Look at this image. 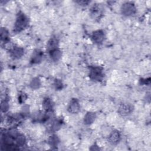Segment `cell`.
Masks as SVG:
<instances>
[{
	"mask_svg": "<svg viewBox=\"0 0 151 151\" xmlns=\"http://www.w3.org/2000/svg\"><path fill=\"white\" fill-rule=\"evenodd\" d=\"M28 20L27 17L22 13L18 14L14 25V28L15 31L19 32L23 30L28 25Z\"/></svg>",
	"mask_w": 151,
	"mask_h": 151,
	"instance_id": "1",
	"label": "cell"
},
{
	"mask_svg": "<svg viewBox=\"0 0 151 151\" xmlns=\"http://www.w3.org/2000/svg\"><path fill=\"white\" fill-rule=\"evenodd\" d=\"M89 77L94 81H101L103 77L102 68L97 66L91 67L89 71Z\"/></svg>",
	"mask_w": 151,
	"mask_h": 151,
	"instance_id": "2",
	"label": "cell"
},
{
	"mask_svg": "<svg viewBox=\"0 0 151 151\" xmlns=\"http://www.w3.org/2000/svg\"><path fill=\"white\" fill-rule=\"evenodd\" d=\"M122 14L124 16L129 17L133 15L136 12V7L134 4L131 2H125L120 7Z\"/></svg>",
	"mask_w": 151,
	"mask_h": 151,
	"instance_id": "3",
	"label": "cell"
},
{
	"mask_svg": "<svg viewBox=\"0 0 151 151\" xmlns=\"http://www.w3.org/2000/svg\"><path fill=\"white\" fill-rule=\"evenodd\" d=\"M80 110V104L78 100L76 99H73L71 100L68 106V111L72 114H77Z\"/></svg>",
	"mask_w": 151,
	"mask_h": 151,
	"instance_id": "4",
	"label": "cell"
},
{
	"mask_svg": "<svg viewBox=\"0 0 151 151\" xmlns=\"http://www.w3.org/2000/svg\"><path fill=\"white\" fill-rule=\"evenodd\" d=\"M121 139V134L117 130H112L109 135L108 136V140L110 143L111 145H116L117 144Z\"/></svg>",
	"mask_w": 151,
	"mask_h": 151,
	"instance_id": "5",
	"label": "cell"
},
{
	"mask_svg": "<svg viewBox=\"0 0 151 151\" xmlns=\"http://www.w3.org/2000/svg\"><path fill=\"white\" fill-rule=\"evenodd\" d=\"M104 38H105V35H104V32L100 29L95 31L91 35L92 41L96 44L101 43L104 41Z\"/></svg>",
	"mask_w": 151,
	"mask_h": 151,
	"instance_id": "6",
	"label": "cell"
},
{
	"mask_svg": "<svg viewBox=\"0 0 151 151\" xmlns=\"http://www.w3.org/2000/svg\"><path fill=\"white\" fill-rule=\"evenodd\" d=\"M24 53V49L19 47H13V48L10 50V55L14 59L20 58L22 57Z\"/></svg>",
	"mask_w": 151,
	"mask_h": 151,
	"instance_id": "7",
	"label": "cell"
},
{
	"mask_svg": "<svg viewBox=\"0 0 151 151\" xmlns=\"http://www.w3.org/2000/svg\"><path fill=\"white\" fill-rule=\"evenodd\" d=\"M43 53L39 50H35L31 57V63L32 64H38L42 59Z\"/></svg>",
	"mask_w": 151,
	"mask_h": 151,
	"instance_id": "8",
	"label": "cell"
},
{
	"mask_svg": "<svg viewBox=\"0 0 151 151\" xmlns=\"http://www.w3.org/2000/svg\"><path fill=\"white\" fill-rule=\"evenodd\" d=\"M132 111V106L128 104H122L120 106L118 109L119 113L122 116L129 115Z\"/></svg>",
	"mask_w": 151,
	"mask_h": 151,
	"instance_id": "9",
	"label": "cell"
},
{
	"mask_svg": "<svg viewBox=\"0 0 151 151\" xmlns=\"http://www.w3.org/2000/svg\"><path fill=\"white\" fill-rule=\"evenodd\" d=\"M96 119V114L92 111L87 112L84 117V122L86 124H92Z\"/></svg>",
	"mask_w": 151,
	"mask_h": 151,
	"instance_id": "10",
	"label": "cell"
},
{
	"mask_svg": "<svg viewBox=\"0 0 151 151\" xmlns=\"http://www.w3.org/2000/svg\"><path fill=\"white\" fill-rule=\"evenodd\" d=\"M50 56L52 60L54 61H57L61 58L62 52L59 49L56 48L54 50L50 51Z\"/></svg>",
	"mask_w": 151,
	"mask_h": 151,
	"instance_id": "11",
	"label": "cell"
},
{
	"mask_svg": "<svg viewBox=\"0 0 151 151\" xmlns=\"http://www.w3.org/2000/svg\"><path fill=\"white\" fill-rule=\"evenodd\" d=\"M42 106L43 109L47 111H50L52 110L53 107V104L51 100L48 97L44 99L42 101Z\"/></svg>",
	"mask_w": 151,
	"mask_h": 151,
	"instance_id": "12",
	"label": "cell"
},
{
	"mask_svg": "<svg viewBox=\"0 0 151 151\" xmlns=\"http://www.w3.org/2000/svg\"><path fill=\"white\" fill-rule=\"evenodd\" d=\"M58 45V41L55 38H51L47 43V49L50 51L57 48Z\"/></svg>",
	"mask_w": 151,
	"mask_h": 151,
	"instance_id": "13",
	"label": "cell"
},
{
	"mask_svg": "<svg viewBox=\"0 0 151 151\" xmlns=\"http://www.w3.org/2000/svg\"><path fill=\"white\" fill-rule=\"evenodd\" d=\"M29 86L32 89L37 90L41 86V81L38 77H35L31 81Z\"/></svg>",
	"mask_w": 151,
	"mask_h": 151,
	"instance_id": "14",
	"label": "cell"
},
{
	"mask_svg": "<svg viewBox=\"0 0 151 151\" xmlns=\"http://www.w3.org/2000/svg\"><path fill=\"white\" fill-rule=\"evenodd\" d=\"M15 139V142L18 146H22L26 142L25 137L22 134H18Z\"/></svg>",
	"mask_w": 151,
	"mask_h": 151,
	"instance_id": "15",
	"label": "cell"
},
{
	"mask_svg": "<svg viewBox=\"0 0 151 151\" xmlns=\"http://www.w3.org/2000/svg\"><path fill=\"white\" fill-rule=\"evenodd\" d=\"M1 40L5 42H8V31L5 28H2L1 30Z\"/></svg>",
	"mask_w": 151,
	"mask_h": 151,
	"instance_id": "16",
	"label": "cell"
},
{
	"mask_svg": "<svg viewBox=\"0 0 151 151\" xmlns=\"http://www.w3.org/2000/svg\"><path fill=\"white\" fill-rule=\"evenodd\" d=\"M48 142L51 146H57L59 143V139L56 135H52L50 137Z\"/></svg>",
	"mask_w": 151,
	"mask_h": 151,
	"instance_id": "17",
	"label": "cell"
},
{
	"mask_svg": "<svg viewBox=\"0 0 151 151\" xmlns=\"http://www.w3.org/2000/svg\"><path fill=\"white\" fill-rule=\"evenodd\" d=\"M9 104H8V102L4 100L3 101H2L1 102V111L2 112H6L9 109Z\"/></svg>",
	"mask_w": 151,
	"mask_h": 151,
	"instance_id": "18",
	"label": "cell"
},
{
	"mask_svg": "<svg viewBox=\"0 0 151 151\" xmlns=\"http://www.w3.org/2000/svg\"><path fill=\"white\" fill-rule=\"evenodd\" d=\"M61 122L59 120H55L54 122H53V123L51 126V130H54V131H56L58 130L61 126Z\"/></svg>",
	"mask_w": 151,
	"mask_h": 151,
	"instance_id": "19",
	"label": "cell"
},
{
	"mask_svg": "<svg viewBox=\"0 0 151 151\" xmlns=\"http://www.w3.org/2000/svg\"><path fill=\"white\" fill-rule=\"evenodd\" d=\"M54 85L56 89H58V90H60L61 88H62L63 87V84H62V82L60 80H58V79H56L54 83Z\"/></svg>",
	"mask_w": 151,
	"mask_h": 151,
	"instance_id": "20",
	"label": "cell"
},
{
	"mask_svg": "<svg viewBox=\"0 0 151 151\" xmlns=\"http://www.w3.org/2000/svg\"><path fill=\"white\" fill-rule=\"evenodd\" d=\"M19 101L20 103H22L23 101H24V100H25L26 99V96H25V94L24 93H22L19 96Z\"/></svg>",
	"mask_w": 151,
	"mask_h": 151,
	"instance_id": "21",
	"label": "cell"
},
{
	"mask_svg": "<svg viewBox=\"0 0 151 151\" xmlns=\"http://www.w3.org/2000/svg\"><path fill=\"white\" fill-rule=\"evenodd\" d=\"M79 3V4L81 5H87L89 1H79L78 2Z\"/></svg>",
	"mask_w": 151,
	"mask_h": 151,
	"instance_id": "22",
	"label": "cell"
}]
</instances>
